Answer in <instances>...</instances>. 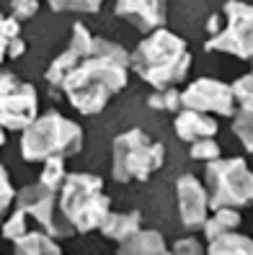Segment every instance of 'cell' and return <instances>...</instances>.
Listing matches in <instances>:
<instances>
[{
	"label": "cell",
	"mask_w": 253,
	"mask_h": 255,
	"mask_svg": "<svg viewBox=\"0 0 253 255\" xmlns=\"http://www.w3.org/2000/svg\"><path fill=\"white\" fill-rule=\"evenodd\" d=\"M13 199H16V191H13L10 175L3 165H0V227H3V222H5L8 209L13 206Z\"/></svg>",
	"instance_id": "obj_24"
},
{
	"label": "cell",
	"mask_w": 253,
	"mask_h": 255,
	"mask_svg": "<svg viewBox=\"0 0 253 255\" xmlns=\"http://www.w3.org/2000/svg\"><path fill=\"white\" fill-rule=\"evenodd\" d=\"M3 144H5V131L0 129V147H3Z\"/></svg>",
	"instance_id": "obj_30"
},
{
	"label": "cell",
	"mask_w": 253,
	"mask_h": 255,
	"mask_svg": "<svg viewBox=\"0 0 253 255\" xmlns=\"http://www.w3.org/2000/svg\"><path fill=\"white\" fill-rule=\"evenodd\" d=\"M251 26L253 10L246 0H228L225 8L210 18V39L204 41L207 52H228L238 59H251Z\"/></svg>",
	"instance_id": "obj_7"
},
{
	"label": "cell",
	"mask_w": 253,
	"mask_h": 255,
	"mask_svg": "<svg viewBox=\"0 0 253 255\" xmlns=\"http://www.w3.org/2000/svg\"><path fill=\"white\" fill-rule=\"evenodd\" d=\"M13 255H62L54 240L44 232H26L23 237L13 240Z\"/></svg>",
	"instance_id": "obj_17"
},
{
	"label": "cell",
	"mask_w": 253,
	"mask_h": 255,
	"mask_svg": "<svg viewBox=\"0 0 253 255\" xmlns=\"http://www.w3.org/2000/svg\"><path fill=\"white\" fill-rule=\"evenodd\" d=\"M83 149V129L59 111H47L36 116L23 129L21 155L26 162L67 160Z\"/></svg>",
	"instance_id": "obj_3"
},
{
	"label": "cell",
	"mask_w": 253,
	"mask_h": 255,
	"mask_svg": "<svg viewBox=\"0 0 253 255\" xmlns=\"http://www.w3.org/2000/svg\"><path fill=\"white\" fill-rule=\"evenodd\" d=\"M176 201H178V214L181 224L186 230H199L210 217V199H207V188L199 183L197 175L184 173L176 181Z\"/></svg>",
	"instance_id": "obj_11"
},
{
	"label": "cell",
	"mask_w": 253,
	"mask_h": 255,
	"mask_svg": "<svg viewBox=\"0 0 253 255\" xmlns=\"http://www.w3.org/2000/svg\"><path fill=\"white\" fill-rule=\"evenodd\" d=\"M171 255H204V245L199 243L197 237H184L173 245Z\"/></svg>",
	"instance_id": "obj_28"
},
{
	"label": "cell",
	"mask_w": 253,
	"mask_h": 255,
	"mask_svg": "<svg viewBox=\"0 0 253 255\" xmlns=\"http://www.w3.org/2000/svg\"><path fill=\"white\" fill-rule=\"evenodd\" d=\"M204 255H253V245L246 235L230 232V235H222V237L212 240L210 250Z\"/></svg>",
	"instance_id": "obj_19"
},
{
	"label": "cell",
	"mask_w": 253,
	"mask_h": 255,
	"mask_svg": "<svg viewBox=\"0 0 253 255\" xmlns=\"http://www.w3.org/2000/svg\"><path fill=\"white\" fill-rule=\"evenodd\" d=\"M233 91V98H235V109L243 111V109H251V98H253V91H251V75H243V80H235L230 85Z\"/></svg>",
	"instance_id": "obj_26"
},
{
	"label": "cell",
	"mask_w": 253,
	"mask_h": 255,
	"mask_svg": "<svg viewBox=\"0 0 253 255\" xmlns=\"http://www.w3.org/2000/svg\"><path fill=\"white\" fill-rule=\"evenodd\" d=\"M52 10L62 13V10H75V13H98L103 0H47Z\"/></svg>",
	"instance_id": "obj_22"
},
{
	"label": "cell",
	"mask_w": 253,
	"mask_h": 255,
	"mask_svg": "<svg viewBox=\"0 0 253 255\" xmlns=\"http://www.w3.org/2000/svg\"><path fill=\"white\" fill-rule=\"evenodd\" d=\"M166 162V144L147 137L142 129H129L114 139V178L119 183H145Z\"/></svg>",
	"instance_id": "obj_5"
},
{
	"label": "cell",
	"mask_w": 253,
	"mask_h": 255,
	"mask_svg": "<svg viewBox=\"0 0 253 255\" xmlns=\"http://www.w3.org/2000/svg\"><path fill=\"white\" fill-rule=\"evenodd\" d=\"M241 227V212L238 209H215L212 217H207V222L202 224L204 230V237L210 240H217L222 235H230Z\"/></svg>",
	"instance_id": "obj_18"
},
{
	"label": "cell",
	"mask_w": 253,
	"mask_h": 255,
	"mask_svg": "<svg viewBox=\"0 0 253 255\" xmlns=\"http://www.w3.org/2000/svg\"><path fill=\"white\" fill-rule=\"evenodd\" d=\"M13 83H18V80H16V75H13L10 70H0V93H3L5 88H10Z\"/></svg>",
	"instance_id": "obj_29"
},
{
	"label": "cell",
	"mask_w": 253,
	"mask_h": 255,
	"mask_svg": "<svg viewBox=\"0 0 253 255\" xmlns=\"http://www.w3.org/2000/svg\"><path fill=\"white\" fill-rule=\"evenodd\" d=\"M181 106L199 114H220L235 116V98L228 83H220L215 78H199L181 93Z\"/></svg>",
	"instance_id": "obj_9"
},
{
	"label": "cell",
	"mask_w": 253,
	"mask_h": 255,
	"mask_svg": "<svg viewBox=\"0 0 253 255\" xmlns=\"http://www.w3.org/2000/svg\"><path fill=\"white\" fill-rule=\"evenodd\" d=\"M142 227V212H119V214H106V219L101 222V235L109 237V240H116V243H124L132 235H137Z\"/></svg>",
	"instance_id": "obj_14"
},
{
	"label": "cell",
	"mask_w": 253,
	"mask_h": 255,
	"mask_svg": "<svg viewBox=\"0 0 253 255\" xmlns=\"http://www.w3.org/2000/svg\"><path fill=\"white\" fill-rule=\"evenodd\" d=\"M114 16L124 18L142 34H153L166 26V0H116Z\"/></svg>",
	"instance_id": "obj_12"
},
{
	"label": "cell",
	"mask_w": 253,
	"mask_h": 255,
	"mask_svg": "<svg viewBox=\"0 0 253 255\" xmlns=\"http://www.w3.org/2000/svg\"><path fill=\"white\" fill-rule=\"evenodd\" d=\"M59 214L75 232L98 230L111 212V199L103 193V181L93 173H72L59 188Z\"/></svg>",
	"instance_id": "obj_4"
},
{
	"label": "cell",
	"mask_w": 253,
	"mask_h": 255,
	"mask_svg": "<svg viewBox=\"0 0 253 255\" xmlns=\"http://www.w3.org/2000/svg\"><path fill=\"white\" fill-rule=\"evenodd\" d=\"M129 54L122 44L93 36L88 26H72L70 47L47 70V83L62 91L80 114L93 116L127 88ZM52 91V93H54Z\"/></svg>",
	"instance_id": "obj_1"
},
{
	"label": "cell",
	"mask_w": 253,
	"mask_h": 255,
	"mask_svg": "<svg viewBox=\"0 0 253 255\" xmlns=\"http://www.w3.org/2000/svg\"><path fill=\"white\" fill-rule=\"evenodd\" d=\"M220 152H222V147L217 144L215 137H210V139H199V142L191 144L189 157L191 160H202V162H212V160L220 157Z\"/></svg>",
	"instance_id": "obj_23"
},
{
	"label": "cell",
	"mask_w": 253,
	"mask_h": 255,
	"mask_svg": "<svg viewBox=\"0 0 253 255\" xmlns=\"http://www.w3.org/2000/svg\"><path fill=\"white\" fill-rule=\"evenodd\" d=\"M129 65H135L137 75L155 91H166V88H176L189 75L191 54L181 36L158 28L147 34L137 52L129 57Z\"/></svg>",
	"instance_id": "obj_2"
},
{
	"label": "cell",
	"mask_w": 253,
	"mask_h": 255,
	"mask_svg": "<svg viewBox=\"0 0 253 255\" xmlns=\"http://www.w3.org/2000/svg\"><path fill=\"white\" fill-rule=\"evenodd\" d=\"M23 52H26V44L21 39L18 21L0 13V65L8 62V59H18Z\"/></svg>",
	"instance_id": "obj_16"
},
{
	"label": "cell",
	"mask_w": 253,
	"mask_h": 255,
	"mask_svg": "<svg viewBox=\"0 0 253 255\" xmlns=\"http://www.w3.org/2000/svg\"><path fill=\"white\" fill-rule=\"evenodd\" d=\"M65 160H47L44 162V170H41V178H39V186H44L47 191H59L65 183Z\"/></svg>",
	"instance_id": "obj_20"
},
{
	"label": "cell",
	"mask_w": 253,
	"mask_h": 255,
	"mask_svg": "<svg viewBox=\"0 0 253 255\" xmlns=\"http://www.w3.org/2000/svg\"><path fill=\"white\" fill-rule=\"evenodd\" d=\"M116 255H171L166 248V240H163L160 232L155 230H140L137 235H132L129 240H124L119 245Z\"/></svg>",
	"instance_id": "obj_15"
},
{
	"label": "cell",
	"mask_w": 253,
	"mask_h": 255,
	"mask_svg": "<svg viewBox=\"0 0 253 255\" xmlns=\"http://www.w3.org/2000/svg\"><path fill=\"white\" fill-rule=\"evenodd\" d=\"M39 116L36 88L13 83L0 93V129H26Z\"/></svg>",
	"instance_id": "obj_10"
},
{
	"label": "cell",
	"mask_w": 253,
	"mask_h": 255,
	"mask_svg": "<svg viewBox=\"0 0 253 255\" xmlns=\"http://www.w3.org/2000/svg\"><path fill=\"white\" fill-rule=\"evenodd\" d=\"M207 199L210 209H243L253 196V178L243 157H217L207 162Z\"/></svg>",
	"instance_id": "obj_6"
},
{
	"label": "cell",
	"mask_w": 253,
	"mask_h": 255,
	"mask_svg": "<svg viewBox=\"0 0 253 255\" xmlns=\"http://www.w3.org/2000/svg\"><path fill=\"white\" fill-rule=\"evenodd\" d=\"M150 109H158V111H178L181 109V93L176 88H166V91H153L150 98Z\"/></svg>",
	"instance_id": "obj_21"
},
{
	"label": "cell",
	"mask_w": 253,
	"mask_h": 255,
	"mask_svg": "<svg viewBox=\"0 0 253 255\" xmlns=\"http://www.w3.org/2000/svg\"><path fill=\"white\" fill-rule=\"evenodd\" d=\"M173 129H176V137L186 142V144H194L199 139H210L217 134V122L210 116V114H199V111H178L176 122H173Z\"/></svg>",
	"instance_id": "obj_13"
},
{
	"label": "cell",
	"mask_w": 253,
	"mask_h": 255,
	"mask_svg": "<svg viewBox=\"0 0 253 255\" xmlns=\"http://www.w3.org/2000/svg\"><path fill=\"white\" fill-rule=\"evenodd\" d=\"M13 212L21 214V219L26 222L28 230H31V222H34L44 230V235H49V237L75 235V230H72L65 222V217L59 214L57 201H54V191H47L39 183L26 186L16 193V209H13Z\"/></svg>",
	"instance_id": "obj_8"
},
{
	"label": "cell",
	"mask_w": 253,
	"mask_h": 255,
	"mask_svg": "<svg viewBox=\"0 0 253 255\" xmlns=\"http://www.w3.org/2000/svg\"><path fill=\"white\" fill-rule=\"evenodd\" d=\"M238 116H235V122H233V131L238 134V137L243 139V147L251 152V147H253V142H251V122H253V111L251 109H243V111H235Z\"/></svg>",
	"instance_id": "obj_25"
},
{
	"label": "cell",
	"mask_w": 253,
	"mask_h": 255,
	"mask_svg": "<svg viewBox=\"0 0 253 255\" xmlns=\"http://www.w3.org/2000/svg\"><path fill=\"white\" fill-rule=\"evenodd\" d=\"M39 10L36 0H10V18L13 21H26V18H34Z\"/></svg>",
	"instance_id": "obj_27"
}]
</instances>
